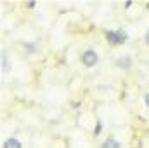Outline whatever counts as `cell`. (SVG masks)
I'll return each mask as SVG.
<instances>
[{"instance_id": "obj_1", "label": "cell", "mask_w": 149, "mask_h": 148, "mask_svg": "<svg viewBox=\"0 0 149 148\" xmlns=\"http://www.w3.org/2000/svg\"><path fill=\"white\" fill-rule=\"evenodd\" d=\"M104 37L108 40V44L113 47H120V45H125L128 42V33L123 30V28H118V30H106L104 32Z\"/></svg>"}, {"instance_id": "obj_2", "label": "cell", "mask_w": 149, "mask_h": 148, "mask_svg": "<svg viewBox=\"0 0 149 148\" xmlns=\"http://www.w3.org/2000/svg\"><path fill=\"white\" fill-rule=\"evenodd\" d=\"M101 61V56L99 52L94 49V47H87L81 54H80V63L85 66V68H95Z\"/></svg>"}, {"instance_id": "obj_3", "label": "cell", "mask_w": 149, "mask_h": 148, "mask_svg": "<svg viewBox=\"0 0 149 148\" xmlns=\"http://www.w3.org/2000/svg\"><path fill=\"white\" fill-rule=\"evenodd\" d=\"M132 65H134V59H132L130 54H121L114 59V66L120 68V70H130Z\"/></svg>"}, {"instance_id": "obj_4", "label": "cell", "mask_w": 149, "mask_h": 148, "mask_svg": "<svg viewBox=\"0 0 149 148\" xmlns=\"http://www.w3.org/2000/svg\"><path fill=\"white\" fill-rule=\"evenodd\" d=\"M2 148H23V143H21L19 138L10 136V138H7V140L2 143Z\"/></svg>"}, {"instance_id": "obj_5", "label": "cell", "mask_w": 149, "mask_h": 148, "mask_svg": "<svg viewBox=\"0 0 149 148\" xmlns=\"http://www.w3.org/2000/svg\"><path fill=\"white\" fill-rule=\"evenodd\" d=\"M101 148H121V141L116 140L114 136H108V138L101 143Z\"/></svg>"}, {"instance_id": "obj_6", "label": "cell", "mask_w": 149, "mask_h": 148, "mask_svg": "<svg viewBox=\"0 0 149 148\" xmlns=\"http://www.w3.org/2000/svg\"><path fill=\"white\" fill-rule=\"evenodd\" d=\"M10 72V58L7 51H2V75H7Z\"/></svg>"}, {"instance_id": "obj_7", "label": "cell", "mask_w": 149, "mask_h": 148, "mask_svg": "<svg viewBox=\"0 0 149 148\" xmlns=\"http://www.w3.org/2000/svg\"><path fill=\"white\" fill-rule=\"evenodd\" d=\"M23 45H24V47L28 49V52H30V54L37 52V45H35V44H23Z\"/></svg>"}, {"instance_id": "obj_8", "label": "cell", "mask_w": 149, "mask_h": 148, "mask_svg": "<svg viewBox=\"0 0 149 148\" xmlns=\"http://www.w3.org/2000/svg\"><path fill=\"white\" fill-rule=\"evenodd\" d=\"M101 129H102V124H101V120H99L97 125H95V129H94V136H99V134H101Z\"/></svg>"}, {"instance_id": "obj_9", "label": "cell", "mask_w": 149, "mask_h": 148, "mask_svg": "<svg viewBox=\"0 0 149 148\" xmlns=\"http://www.w3.org/2000/svg\"><path fill=\"white\" fill-rule=\"evenodd\" d=\"M142 42H144V45L149 47V30H146V33L142 35Z\"/></svg>"}, {"instance_id": "obj_10", "label": "cell", "mask_w": 149, "mask_h": 148, "mask_svg": "<svg viewBox=\"0 0 149 148\" xmlns=\"http://www.w3.org/2000/svg\"><path fill=\"white\" fill-rule=\"evenodd\" d=\"M142 101H144V106H146V108H149V92H144Z\"/></svg>"}, {"instance_id": "obj_11", "label": "cell", "mask_w": 149, "mask_h": 148, "mask_svg": "<svg viewBox=\"0 0 149 148\" xmlns=\"http://www.w3.org/2000/svg\"><path fill=\"white\" fill-rule=\"evenodd\" d=\"M26 7L28 9H33V7H37V2H26Z\"/></svg>"}, {"instance_id": "obj_12", "label": "cell", "mask_w": 149, "mask_h": 148, "mask_svg": "<svg viewBox=\"0 0 149 148\" xmlns=\"http://www.w3.org/2000/svg\"><path fill=\"white\" fill-rule=\"evenodd\" d=\"M132 5H134V0H127V2H125V7H127V9L132 7Z\"/></svg>"}]
</instances>
